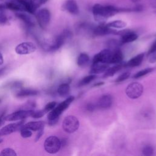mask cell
I'll return each mask as SVG.
<instances>
[{"mask_svg":"<svg viewBox=\"0 0 156 156\" xmlns=\"http://www.w3.org/2000/svg\"><path fill=\"white\" fill-rule=\"evenodd\" d=\"M16 153L12 148H5L2 149L0 153V155H7V156H16Z\"/></svg>","mask_w":156,"mask_h":156,"instance_id":"obj_28","label":"cell"},{"mask_svg":"<svg viewBox=\"0 0 156 156\" xmlns=\"http://www.w3.org/2000/svg\"><path fill=\"white\" fill-rule=\"evenodd\" d=\"M24 124L23 121H21L20 122H13V123H10L5 126L3 127L1 130H0V136H4V135H7L9 134H10L12 133H13L16 131L20 130L23 125Z\"/></svg>","mask_w":156,"mask_h":156,"instance_id":"obj_10","label":"cell"},{"mask_svg":"<svg viewBox=\"0 0 156 156\" xmlns=\"http://www.w3.org/2000/svg\"><path fill=\"white\" fill-rule=\"evenodd\" d=\"M104 84V82H98L97 83H95L94 85V87H96V86H99V85H103Z\"/></svg>","mask_w":156,"mask_h":156,"instance_id":"obj_44","label":"cell"},{"mask_svg":"<svg viewBox=\"0 0 156 156\" xmlns=\"http://www.w3.org/2000/svg\"><path fill=\"white\" fill-rule=\"evenodd\" d=\"M70 91V87L68 83H63L60 84L57 88L58 94L62 97L67 96Z\"/></svg>","mask_w":156,"mask_h":156,"instance_id":"obj_23","label":"cell"},{"mask_svg":"<svg viewBox=\"0 0 156 156\" xmlns=\"http://www.w3.org/2000/svg\"><path fill=\"white\" fill-rule=\"evenodd\" d=\"M8 21V18L5 13L0 12V25H4Z\"/></svg>","mask_w":156,"mask_h":156,"instance_id":"obj_36","label":"cell"},{"mask_svg":"<svg viewBox=\"0 0 156 156\" xmlns=\"http://www.w3.org/2000/svg\"><path fill=\"white\" fill-rule=\"evenodd\" d=\"M108 68V63H105L102 62L93 63L92 64L91 69L90 71V73L93 74H99L106 71Z\"/></svg>","mask_w":156,"mask_h":156,"instance_id":"obj_14","label":"cell"},{"mask_svg":"<svg viewBox=\"0 0 156 156\" xmlns=\"http://www.w3.org/2000/svg\"><path fill=\"white\" fill-rule=\"evenodd\" d=\"M38 94V91L34 89H23L16 93V96L18 98H24L27 96H35Z\"/></svg>","mask_w":156,"mask_h":156,"instance_id":"obj_22","label":"cell"},{"mask_svg":"<svg viewBox=\"0 0 156 156\" xmlns=\"http://www.w3.org/2000/svg\"><path fill=\"white\" fill-rule=\"evenodd\" d=\"M130 73L129 72H125L121 74L120 76L118 77V78L115 80V82L116 83H120L121 82H123L124 80L127 79L130 77Z\"/></svg>","mask_w":156,"mask_h":156,"instance_id":"obj_31","label":"cell"},{"mask_svg":"<svg viewBox=\"0 0 156 156\" xmlns=\"http://www.w3.org/2000/svg\"><path fill=\"white\" fill-rule=\"evenodd\" d=\"M112 104V98L109 94L102 96L98 100L96 107L101 109H107L111 107Z\"/></svg>","mask_w":156,"mask_h":156,"instance_id":"obj_12","label":"cell"},{"mask_svg":"<svg viewBox=\"0 0 156 156\" xmlns=\"http://www.w3.org/2000/svg\"><path fill=\"white\" fill-rule=\"evenodd\" d=\"M6 9L5 5V4H0V11H2L4 9Z\"/></svg>","mask_w":156,"mask_h":156,"instance_id":"obj_42","label":"cell"},{"mask_svg":"<svg viewBox=\"0 0 156 156\" xmlns=\"http://www.w3.org/2000/svg\"><path fill=\"white\" fill-rule=\"evenodd\" d=\"M143 92V86L138 82H132L126 87V94L130 99L140 98Z\"/></svg>","mask_w":156,"mask_h":156,"instance_id":"obj_5","label":"cell"},{"mask_svg":"<svg viewBox=\"0 0 156 156\" xmlns=\"http://www.w3.org/2000/svg\"><path fill=\"white\" fill-rule=\"evenodd\" d=\"M106 25L110 28L122 29L126 26V23L122 20H115L108 23Z\"/></svg>","mask_w":156,"mask_h":156,"instance_id":"obj_25","label":"cell"},{"mask_svg":"<svg viewBox=\"0 0 156 156\" xmlns=\"http://www.w3.org/2000/svg\"><path fill=\"white\" fill-rule=\"evenodd\" d=\"M5 87H7L10 88H19L22 87V83L21 82H11L10 83H8L5 85Z\"/></svg>","mask_w":156,"mask_h":156,"instance_id":"obj_35","label":"cell"},{"mask_svg":"<svg viewBox=\"0 0 156 156\" xmlns=\"http://www.w3.org/2000/svg\"><path fill=\"white\" fill-rule=\"evenodd\" d=\"M149 58V61L151 63H155L156 62V51L150 54Z\"/></svg>","mask_w":156,"mask_h":156,"instance_id":"obj_37","label":"cell"},{"mask_svg":"<svg viewBox=\"0 0 156 156\" xmlns=\"http://www.w3.org/2000/svg\"><path fill=\"white\" fill-rule=\"evenodd\" d=\"M66 10L73 15H77L79 12V7L75 0H67L64 5Z\"/></svg>","mask_w":156,"mask_h":156,"instance_id":"obj_13","label":"cell"},{"mask_svg":"<svg viewBox=\"0 0 156 156\" xmlns=\"http://www.w3.org/2000/svg\"><path fill=\"white\" fill-rule=\"evenodd\" d=\"M156 51V41L154 42V43L152 44V46H151V48H149L148 52H147V55H149L150 54L152 53L153 52Z\"/></svg>","mask_w":156,"mask_h":156,"instance_id":"obj_39","label":"cell"},{"mask_svg":"<svg viewBox=\"0 0 156 156\" xmlns=\"http://www.w3.org/2000/svg\"><path fill=\"white\" fill-rule=\"evenodd\" d=\"M123 58H124V55L122 51L119 48H117L112 51V55L110 63H113V64L120 63L122 62Z\"/></svg>","mask_w":156,"mask_h":156,"instance_id":"obj_19","label":"cell"},{"mask_svg":"<svg viewBox=\"0 0 156 156\" xmlns=\"http://www.w3.org/2000/svg\"><path fill=\"white\" fill-rule=\"evenodd\" d=\"M90 61V57L85 53H81L77 57V63L79 66L83 67L86 66Z\"/></svg>","mask_w":156,"mask_h":156,"instance_id":"obj_24","label":"cell"},{"mask_svg":"<svg viewBox=\"0 0 156 156\" xmlns=\"http://www.w3.org/2000/svg\"><path fill=\"white\" fill-rule=\"evenodd\" d=\"M6 9H10L15 11H24V8L23 5L17 0L7 2L5 4Z\"/></svg>","mask_w":156,"mask_h":156,"instance_id":"obj_21","label":"cell"},{"mask_svg":"<svg viewBox=\"0 0 156 156\" xmlns=\"http://www.w3.org/2000/svg\"><path fill=\"white\" fill-rule=\"evenodd\" d=\"M32 7L37 10L39 7H40L42 4L46 3L48 0H29Z\"/></svg>","mask_w":156,"mask_h":156,"instance_id":"obj_29","label":"cell"},{"mask_svg":"<svg viewBox=\"0 0 156 156\" xmlns=\"http://www.w3.org/2000/svg\"><path fill=\"white\" fill-rule=\"evenodd\" d=\"M61 147V141L60 139L55 136H50L48 137L44 143V148L49 154H55Z\"/></svg>","mask_w":156,"mask_h":156,"instance_id":"obj_3","label":"cell"},{"mask_svg":"<svg viewBox=\"0 0 156 156\" xmlns=\"http://www.w3.org/2000/svg\"><path fill=\"white\" fill-rule=\"evenodd\" d=\"M154 68H146L144 69H143V70H141L139 72L136 73L133 76V77L134 79H138V78H140L146 74H147L148 73H151L152 71H154Z\"/></svg>","mask_w":156,"mask_h":156,"instance_id":"obj_27","label":"cell"},{"mask_svg":"<svg viewBox=\"0 0 156 156\" xmlns=\"http://www.w3.org/2000/svg\"><path fill=\"white\" fill-rule=\"evenodd\" d=\"M142 153L144 155L150 156L154 154V149L152 146L149 145H147L143 147L142 149Z\"/></svg>","mask_w":156,"mask_h":156,"instance_id":"obj_30","label":"cell"},{"mask_svg":"<svg viewBox=\"0 0 156 156\" xmlns=\"http://www.w3.org/2000/svg\"><path fill=\"white\" fill-rule=\"evenodd\" d=\"M33 110H21L10 113L5 116V121H21L31 116Z\"/></svg>","mask_w":156,"mask_h":156,"instance_id":"obj_7","label":"cell"},{"mask_svg":"<svg viewBox=\"0 0 156 156\" xmlns=\"http://www.w3.org/2000/svg\"><path fill=\"white\" fill-rule=\"evenodd\" d=\"M46 113L43 109L40 110H32L31 116L34 118H39L43 116Z\"/></svg>","mask_w":156,"mask_h":156,"instance_id":"obj_32","label":"cell"},{"mask_svg":"<svg viewBox=\"0 0 156 156\" xmlns=\"http://www.w3.org/2000/svg\"><path fill=\"white\" fill-rule=\"evenodd\" d=\"M20 132H21L20 133H21V136L23 138H24L30 137L32 135V133L31 130L28 129H26V128H22L20 130Z\"/></svg>","mask_w":156,"mask_h":156,"instance_id":"obj_33","label":"cell"},{"mask_svg":"<svg viewBox=\"0 0 156 156\" xmlns=\"http://www.w3.org/2000/svg\"><path fill=\"white\" fill-rule=\"evenodd\" d=\"M57 105V102L55 101H52V102H50L48 104H47L45 107H44L43 110H44V112L46 113L49 112L50 111H51Z\"/></svg>","mask_w":156,"mask_h":156,"instance_id":"obj_34","label":"cell"},{"mask_svg":"<svg viewBox=\"0 0 156 156\" xmlns=\"http://www.w3.org/2000/svg\"><path fill=\"white\" fill-rule=\"evenodd\" d=\"M16 16L23 21L27 26L33 27L35 26V21L34 19L29 15L23 12H18L16 13Z\"/></svg>","mask_w":156,"mask_h":156,"instance_id":"obj_18","label":"cell"},{"mask_svg":"<svg viewBox=\"0 0 156 156\" xmlns=\"http://www.w3.org/2000/svg\"><path fill=\"white\" fill-rule=\"evenodd\" d=\"M0 1H3V0H0Z\"/></svg>","mask_w":156,"mask_h":156,"instance_id":"obj_46","label":"cell"},{"mask_svg":"<svg viewBox=\"0 0 156 156\" xmlns=\"http://www.w3.org/2000/svg\"><path fill=\"white\" fill-rule=\"evenodd\" d=\"M45 122L43 121H31L23 125L22 128H26L30 130L38 131L41 129H44Z\"/></svg>","mask_w":156,"mask_h":156,"instance_id":"obj_16","label":"cell"},{"mask_svg":"<svg viewBox=\"0 0 156 156\" xmlns=\"http://www.w3.org/2000/svg\"><path fill=\"white\" fill-rule=\"evenodd\" d=\"M123 67H126L125 63H122L121 62L120 63L116 64L115 66L107 69L106 70V72L104 73L103 77L106 78V77H108L113 76L116 73L119 71Z\"/></svg>","mask_w":156,"mask_h":156,"instance_id":"obj_20","label":"cell"},{"mask_svg":"<svg viewBox=\"0 0 156 156\" xmlns=\"http://www.w3.org/2000/svg\"><path fill=\"white\" fill-rule=\"evenodd\" d=\"M116 31L113 30L110 27L104 24H101L99 26L96 27L93 29V34L95 36H103L109 34H116Z\"/></svg>","mask_w":156,"mask_h":156,"instance_id":"obj_11","label":"cell"},{"mask_svg":"<svg viewBox=\"0 0 156 156\" xmlns=\"http://www.w3.org/2000/svg\"><path fill=\"white\" fill-rule=\"evenodd\" d=\"M96 77V76L93 74H91L89 76H87L86 77H84L79 82V86L82 87L86 85L89 84L91 82H92L95 78Z\"/></svg>","mask_w":156,"mask_h":156,"instance_id":"obj_26","label":"cell"},{"mask_svg":"<svg viewBox=\"0 0 156 156\" xmlns=\"http://www.w3.org/2000/svg\"><path fill=\"white\" fill-rule=\"evenodd\" d=\"M7 66L2 67V68H0V77H1L2 76H3V75L5 73V72H6V71H7Z\"/></svg>","mask_w":156,"mask_h":156,"instance_id":"obj_41","label":"cell"},{"mask_svg":"<svg viewBox=\"0 0 156 156\" xmlns=\"http://www.w3.org/2000/svg\"><path fill=\"white\" fill-rule=\"evenodd\" d=\"M74 99V97L73 96H69L65 101L60 103L58 105L55 106L51 111L49 112L48 115V120L58 118L60 115L69 106Z\"/></svg>","mask_w":156,"mask_h":156,"instance_id":"obj_2","label":"cell"},{"mask_svg":"<svg viewBox=\"0 0 156 156\" xmlns=\"http://www.w3.org/2000/svg\"><path fill=\"white\" fill-rule=\"evenodd\" d=\"M2 141V139L1 138V136H0V143H1Z\"/></svg>","mask_w":156,"mask_h":156,"instance_id":"obj_45","label":"cell"},{"mask_svg":"<svg viewBox=\"0 0 156 156\" xmlns=\"http://www.w3.org/2000/svg\"><path fill=\"white\" fill-rule=\"evenodd\" d=\"M79 127V121L78 119L73 116L69 115L65 118L62 122V127L65 132L68 133L75 132Z\"/></svg>","mask_w":156,"mask_h":156,"instance_id":"obj_4","label":"cell"},{"mask_svg":"<svg viewBox=\"0 0 156 156\" xmlns=\"http://www.w3.org/2000/svg\"><path fill=\"white\" fill-rule=\"evenodd\" d=\"M122 34V35L120 41L121 44L130 43L135 41L138 38V35L132 31H124V32H123Z\"/></svg>","mask_w":156,"mask_h":156,"instance_id":"obj_15","label":"cell"},{"mask_svg":"<svg viewBox=\"0 0 156 156\" xmlns=\"http://www.w3.org/2000/svg\"><path fill=\"white\" fill-rule=\"evenodd\" d=\"M37 22L42 29H45L51 20V13L47 9L40 10L36 14Z\"/></svg>","mask_w":156,"mask_h":156,"instance_id":"obj_6","label":"cell"},{"mask_svg":"<svg viewBox=\"0 0 156 156\" xmlns=\"http://www.w3.org/2000/svg\"><path fill=\"white\" fill-rule=\"evenodd\" d=\"M92 11L95 20L100 24H104L108 17L120 12H126V9L118 8L112 5L104 6L99 4H96L93 5Z\"/></svg>","mask_w":156,"mask_h":156,"instance_id":"obj_1","label":"cell"},{"mask_svg":"<svg viewBox=\"0 0 156 156\" xmlns=\"http://www.w3.org/2000/svg\"><path fill=\"white\" fill-rule=\"evenodd\" d=\"M112 55V51L109 49H105L96 54L93 58V64L99 62L109 64Z\"/></svg>","mask_w":156,"mask_h":156,"instance_id":"obj_9","label":"cell"},{"mask_svg":"<svg viewBox=\"0 0 156 156\" xmlns=\"http://www.w3.org/2000/svg\"><path fill=\"white\" fill-rule=\"evenodd\" d=\"M144 56V53H141L135 56L134 57L132 58L129 62H127V63H125L126 67H135V66H139L143 62Z\"/></svg>","mask_w":156,"mask_h":156,"instance_id":"obj_17","label":"cell"},{"mask_svg":"<svg viewBox=\"0 0 156 156\" xmlns=\"http://www.w3.org/2000/svg\"><path fill=\"white\" fill-rule=\"evenodd\" d=\"M155 13H156V11H155Z\"/></svg>","mask_w":156,"mask_h":156,"instance_id":"obj_47","label":"cell"},{"mask_svg":"<svg viewBox=\"0 0 156 156\" xmlns=\"http://www.w3.org/2000/svg\"><path fill=\"white\" fill-rule=\"evenodd\" d=\"M43 133H44V129H41L38 130V133H37V135H36L35 141H38L39 139L41 138V136L43 135Z\"/></svg>","mask_w":156,"mask_h":156,"instance_id":"obj_40","label":"cell"},{"mask_svg":"<svg viewBox=\"0 0 156 156\" xmlns=\"http://www.w3.org/2000/svg\"><path fill=\"white\" fill-rule=\"evenodd\" d=\"M96 107H96V105H94V104H91V103L88 104L87 105V106H86V108H87V110H88L89 112H93V111H94V110L96 109Z\"/></svg>","mask_w":156,"mask_h":156,"instance_id":"obj_38","label":"cell"},{"mask_svg":"<svg viewBox=\"0 0 156 156\" xmlns=\"http://www.w3.org/2000/svg\"><path fill=\"white\" fill-rule=\"evenodd\" d=\"M3 62H4L3 57H2V55L0 52V65H1L3 63Z\"/></svg>","mask_w":156,"mask_h":156,"instance_id":"obj_43","label":"cell"},{"mask_svg":"<svg viewBox=\"0 0 156 156\" xmlns=\"http://www.w3.org/2000/svg\"><path fill=\"white\" fill-rule=\"evenodd\" d=\"M37 47L32 42H23L18 44L15 48V52L20 55L29 54L35 52Z\"/></svg>","mask_w":156,"mask_h":156,"instance_id":"obj_8","label":"cell"}]
</instances>
